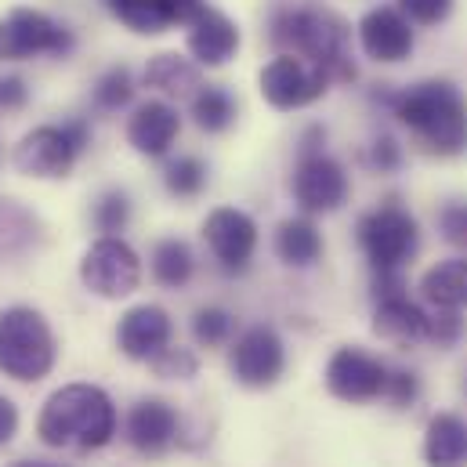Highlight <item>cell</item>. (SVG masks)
<instances>
[{"mask_svg": "<svg viewBox=\"0 0 467 467\" xmlns=\"http://www.w3.org/2000/svg\"><path fill=\"white\" fill-rule=\"evenodd\" d=\"M431 156H461L467 149V99L450 80H420L399 95H377Z\"/></svg>", "mask_w": 467, "mask_h": 467, "instance_id": "cell-1", "label": "cell"}, {"mask_svg": "<svg viewBox=\"0 0 467 467\" xmlns=\"http://www.w3.org/2000/svg\"><path fill=\"white\" fill-rule=\"evenodd\" d=\"M36 435L51 450H102L117 435V406L99 384H66L44 402Z\"/></svg>", "mask_w": 467, "mask_h": 467, "instance_id": "cell-2", "label": "cell"}, {"mask_svg": "<svg viewBox=\"0 0 467 467\" xmlns=\"http://www.w3.org/2000/svg\"><path fill=\"white\" fill-rule=\"evenodd\" d=\"M272 44L319 62L334 84L355 80V62H351V26L330 7H283L272 18Z\"/></svg>", "mask_w": 467, "mask_h": 467, "instance_id": "cell-3", "label": "cell"}, {"mask_svg": "<svg viewBox=\"0 0 467 467\" xmlns=\"http://www.w3.org/2000/svg\"><path fill=\"white\" fill-rule=\"evenodd\" d=\"M55 334L36 308L15 305L0 312V373L11 380H40L55 366Z\"/></svg>", "mask_w": 467, "mask_h": 467, "instance_id": "cell-4", "label": "cell"}, {"mask_svg": "<svg viewBox=\"0 0 467 467\" xmlns=\"http://www.w3.org/2000/svg\"><path fill=\"white\" fill-rule=\"evenodd\" d=\"M91 145V127L84 119H66V123H44L33 127L18 145H15V171L26 178H66L80 152Z\"/></svg>", "mask_w": 467, "mask_h": 467, "instance_id": "cell-5", "label": "cell"}, {"mask_svg": "<svg viewBox=\"0 0 467 467\" xmlns=\"http://www.w3.org/2000/svg\"><path fill=\"white\" fill-rule=\"evenodd\" d=\"M73 44V29L36 7H11L0 18V62H26L36 55L66 58Z\"/></svg>", "mask_w": 467, "mask_h": 467, "instance_id": "cell-6", "label": "cell"}, {"mask_svg": "<svg viewBox=\"0 0 467 467\" xmlns=\"http://www.w3.org/2000/svg\"><path fill=\"white\" fill-rule=\"evenodd\" d=\"M358 246L373 272H399L420 246V233L410 211L402 207H377L358 222Z\"/></svg>", "mask_w": 467, "mask_h": 467, "instance_id": "cell-7", "label": "cell"}, {"mask_svg": "<svg viewBox=\"0 0 467 467\" xmlns=\"http://www.w3.org/2000/svg\"><path fill=\"white\" fill-rule=\"evenodd\" d=\"M257 84H261V95H265V102H268L272 109L290 113V109H305V106L319 102V99L330 91L334 80H330V73H327L319 62L283 51L279 58H272V62L261 69Z\"/></svg>", "mask_w": 467, "mask_h": 467, "instance_id": "cell-8", "label": "cell"}, {"mask_svg": "<svg viewBox=\"0 0 467 467\" xmlns=\"http://www.w3.org/2000/svg\"><path fill=\"white\" fill-rule=\"evenodd\" d=\"M80 279H84V286L91 294H99L106 301H119V297H127V294L138 290V283H141V261H138V254L119 235H102L84 254Z\"/></svg>", "mask_w": 467, "mask_h": 467, "instance_id": "cell-9", "label": "cell"}, {"mask_svg": "<svg viewBox=\"0 0 467 467\" xmlns=\"http://www.w3.org/2000/svg\"><path fill=\"white\" fill-rule=\"evenodd\" d=\"M348 189V174L334 156H327L323 149L301 152L294 171V200L305 214H330L345 207Z\"/></svg>", "mask_w": 467, "mask_h": 467, "instance_id": "cell-10", "label": "cell"}, {"mask_svg": "<svg viewBox=\"0 0 467 467\" xmlns=\"http://www.w3.org/2000/svg\"><path fill=\"white\" fill-rule=\"evenodd\" d=\"M233 377L246 388H272L286 369V348L272 327H250L229 351Z\"/></svg>", "mask_w": 467, "mask_h": 467, "instance_id": "cell-11", "label": "cell"}, {"mask_svg": "<svg viewBox=\"0 0 467 467\" xmlns=\"http://www.w3.org/2000/svg\"><path fill=\"white\" fill-rule=\"evenodd\" d=\"M327 388L345 402L380 399L388 388V366L362 348H337L327 366Z\"/></svg>", "mask_w": 467, "mask_h": 467, "instance_id": "cell-12", "label": "cell"}, {"mask_svg": "<svg viewBox=\"0 0 467 467\" xmlns=\"http://www.w3.org/2000/svg\"><path fill=\"white\" fill-rule=\"evenodd\" d=\"M203 239L225 272H243L257 250V225L250 214L235 207H218L203 222Z\"/></svg>", "mask_w": 467, "mask_h": 467, "instance_id": "cell-13", "label": "cell"}, {"mask_svg": "<svg viewBox=\"0 0 467 467\" xmlns=\"http://www.w3.org/2000/svg\"><path fill=\"white\" fill-rule=\"evenodd\" d=\"M358 47L366 51V58L373 62H402L413 51V29L410 18L399 7H373L362 15L358 22Z\"/></svg>", "mask_w": 467, "mask_h": 467, "instance_id": "cell-14", "label": "cell"}, {"mask_svg": "<svg viewBox=\"0 0 467 467\" xmlns=\"http://www.w3.org/2000/svg\"><path fill=\"white\" fill-rule=\"evenodd\" d=\"M171 316L160 305H134L119 316L117 345L127 358L152 362L163 348H171Z\"/></svg>", "mask_w": 467, "mask_h": 467, "instance_id": "cell-15", "label": "cell"}, {"mask_svg": "<svg viewBox=\"0 0 467 467\" xmlns=\"http://www.w3.org/2000/svg\"><path fill=\"white\" fill-rule=\"evenodd\" d=\"M178 134H182L178 109L171 102H160V99L141 102L130 113V119H127V141H130V149L141 152V156H149V160L167 156L171 145L178 141Z\"/></svg>", "mask_w": 467, "mask_h": 467, "instance_id": "cell-16", "label": "cell"}, {"mask_svg": "<svg viewBox=\"0 0 467 467\" xmlns=\"http://www.w3.org/2000/svg\"><path fill=\"white\" fill-rule=\"evenodd\" d=\"M239 51V26L225 11L218 7H203L192 22H189V55L200 66H225Z\"/></svg>", "mask_w": 467, "mask_h": 467, "instance_id": "cell-17", "label": "cell"}, {"mask_svg": "<svg viewBox=\"0 0 467 467\" xmlns=\"http://www.w3.org/2000/svg\"><path fill=\"white\" fill-rule=\"evenodd\" d=\"M174 439H178V413H174L171 402H163V399H141L127 413V442L138 453L160 457Z\"/></svg>", "mask_w": 467, "mask_h": 467, "instance_id": "cell-18", "label": "cell"}, {"mask_svg": "<svg viewBox=\"0 0 467 467\" xmlns=\"http://www.w3.org/2000/svg\"><path fill=\"white\" fill-rule=\"evenodd\" d=\"M373 334L391 341V345H417L428 337V312L417 308L413 301L399 297H384L373 312Z\"/></svg>", "mask_w": 467, "mask_h": 467, "instance_id": "cell-19", "label": "cell"}, {"mask_svg": "<svg viewBox=\"0 0 467 467\" xmlns=\"http://www.w3.org/2000/svg\"><path fill=\"white\" fill-rule=\"evenodd\" d=\"M424 461L431 467H464L467 464V420L457 413L431 417L424 431Z\"/></svg>", "mask_w": 467, "mask_h": 467, "instance_id": "cell-20", "label": "cell"}, {"mask_svg": "<svg viewBox=\"0 0 467 467\" xmlns=\"http://www.w3.org/2000/svg\"><path fill=\"white\" fill-rule=\"evenodd\" d=\"M420 294L435 308H467V257H450L428 268L420 279Z\"/></svg>", "mask_w": 467, "mask_h": 467, "instance_id": "cell-21", "label": "cell"}, {"mask_svg": "<svg viewBox=\"0 0 467 467\" xmlns=\"http://www.w3.org/2000/svg\"><path fill=\"white\" fill-rule=\"evenodd\" d=\"M275 254L283 265L308 268L323 257V235L308 218H286L275 229Z\"/></svg>", "mask_w": 467, "mask_h": 467, "instance_id": "cell-22", "label": "cell"}, {"mask_svg": "<svg viewBox=\"0 0 467 467\" xmlns=\"http://www.w3.org/2000/svg\"><path fill=\"white\" fill-rule=\"evenodd\" d=\"M106 7L119 26H127L130 33H141V36H156L174 26L167 0H106Z\"/></svg>", "mask_w": 467, "mask_h": 467, "instance_id": "cell-23", "label": "cell"}, {"mask_svg": "<svg viewBox=\"0 0 467 467\" xmlns=\"http://www.w3.org/2000/svg\"><path fill=\"white\" fill-rule=\"evenodd\" d=\"M145 88L171 95V99H182L192 88H200V69L182 55H156L145 66Z\"/></svg>", "mask_w": 467, "mask_h": 467, "instance_id": "cell-24", "label": "cell"}, {"mask_svg": "<svg viewBox=\"0 0 467 467\" xmlns=\"http://www.w3.org/2000/svg\"><path fill=\"white\" fill-rule=\"evenodd\" d=\"M196 272V257L182 239H160L152 246V279L167 290H182Z\"/></svg>", "mask_w": 467, "mask_h": 467, "instance_id": "cell-25", "label": "cell"}, {"mask_svg": "<svg viewBox=\"0 0 467 467\" xmlns=\"http://www.w3.org/2000/svg\"><path fill=\"white\" fill-rule=\"evenodd\" d=\"M192 119L200 130L207 134H222L229 130L235 119V99L225 88H200L192 99Z\"/></svg>", "mask_w": 467, "mask_h": 467, "instance_id": "cell-26", "label": "cell"}, {"mask_svg": "<svg viewBox=\"0 0 467 467\" xmlns=\"http://www.w3.org/2000/svg\"><path fill=\"white\" fill-rule=\"evenodd\" d=\"M163 185L178 200H196L207 189V163L200 156H178L163 171Z\"/></svg>", "mask_w": 467, "mask_h": 467, "instance_id": "cell-27", "label": "cell"}, {"mask_svg": "<svg viewBox=\"0 0 467 467\" xmlns=\"http://www.w3.org/2000/svg\"><path fill=\"white\" fill-rule=\"evenodd\" d=\"M36 239V222L11 200H0V254H22Z\"/></svg>", "mask_w": 467, "mask_h": 467, "instance_id": "cell-28", "label": "cell"}, {"mask_svg": "<svg viewBox=\"0 0 467 467\" xmlns=\"http://www.w3.org/2000/svg\"><path fill=\"white\" fill-rule=\"evenodd\" d=\"M91 99H95V106H99L102 113H119V109L134 99L130 69H127V66H113V69H106V73L99 77V84H95Z\"/></svg>", "mask_w": 467, "mask_h": 467, "instance_id": "cell-29", "label": "cell"}, {"mask_svg": "<svg viewBox=\"0 0 467 467\" xmlns=\"http://www.w3.org/2000/svg\"><path fill=\"white\" fill-rule=\"evenodd\" d=\"M192 337H196V345H203V348H222V345H229V341H233V316H229L225 308H218V305L200 308V312L192 316Z\"/></svg>", "mask_w": 467, "mask_h": 467, "instance_id": "cell-30", "label": "cell"}, {"mask_svg": "<svg viewBox=\"0 0 467 467\" xmlns=\"http://www.w3.org/2000/svg\"><path fill=\"white\" fill-rule=\"evenodd\" d=\"M127 222H130V200H127V192H119V189L102 192L99 203H95V229L102 235H119L127 229Z\"/></svg>", "mask_w": 467, "mask_h": 467, "instance_id": "cell-31", "label": "cell"}, {"mask_svg": "<svg viewBox=\"0 0 467 467\" xmlns=\"http://www.w3.org/2000/svg\"><path fill=\"white\" fill-rule=\"evenodd\" d=\"M149 366H152V373L163 377V380H189V377H196L200 358L189 348H163Z\"/></svg>", "mask_w": 467, "mask_h": 467, "instance_id": "cell-32", "label": "cell"}, {"mask_svg": "<svg viewBox=\"0 0 467 467\" xmlns=\"http://www.w3.org/2000/svg\"><path fill=\"white\" fill-rule=\"evenodd\" d=\"M457 0H399V11L417 26H442Z\"/></svg>", "mask_w": 467, "mask_h": 467, "instance_id": "cell-33", "label": "cell"}, {"mask_svg": "<svg viewBox=\"0 0 467 467\" xmlns=\"http://www.w3.org/2000/svg\"><path fill=\"white\" fill-rule=\"evenodd\" d=\"M439 233L446 243L467 254V200H453L439 211Z\"/></svg>", "mask_w": 467, "mask_h": 467, "instance_id": "cell-34", "label": "cell"}, {"mask_svg": "<svg viewBox=\"0 0 467 467\" xmlns=\"http://www.w3.org/2000/svg\"><path fill=\"white\" fill-rule=\"evenodd\" d=\"M461 334H464V319L457 316V308H435V316H428V341L453 345Z\"/></svg>", "mask_w": 467, "mask_h": 467, "instance_id": "cell-35", "label": "cell"}, {"mask_svg": "<svg viewBox=\"0 0 467 467\" xmlns=\"http://www.w3.org/2000/svg\"><path fill=\"white\" fill-rule=\"evenodd\" d=\"M369 163H373L380 174H391V171H399V163H402V149L395 145V138L380 134V138L369 145Z\"/></svg>", "mask_w": 467, "mask_h": 467, "instance_id": "cell-36", "label": "cell"}, {"mask_svg": "<svg viewBox=\"0 0 467 467\" xmlns=\"http://www.w3.org/2000/svg\"><path fill=\"white\" fill-rule=\"evenodd\" d=\"M384 399H391L395 406H410L417 399V377L406 373V369H388V388H384Z\"/></svg>", "mask_w": 467, "mask_h": 467, "instance_id": "cell-37", "label": "cell"}, {"mask_svg": "<svg viewBox=\"0 0 467 467\" xmlns=\"http://www.w3.org/2000/svg\"><path fill=\"white\" fill-rule=\"evenodd\" d=\"M29 102V88L22 77H0V113H18Z\"/></svg>", "mask_w": 467, "mask_h": 467, "instance_id": "cell-38", "label": "cell"}, {"mask_svg": "<svg viewBox=\"0 0 467 467\" xmlns=\"http://www.w3.org/2000/svg\"><path fill=\"white\" fill-rule=\"evenodd\" d=\"M15 431H18V410L11 399L0 395V446H7L15 439Z\"/></svg>", "mask_w": 467, "mask_h": 467, "instance_id": "cell-39", "label": "cell"}, {"mask_svg": "<svg viewBox=\"0 0 467 467\" xmlns=\"http://www.w3.org/2000/svg\"><path fill=\"white\" fill-rule=\"evenodd\" d=\"M167 4H171V15H174L178 26H189L207 7V0H167Z\"/></svg>", "mask_w": 467, "mask_h": 467, "instance_id": "cell-40", "label": "cell"}, {"mask_svg": "<svg viewBox=\"0 0 467 467\" xmlns=\"http://www.w3.org/2000/svg\"><path fill=\"white\" fill-rule=\"evenodd\" d=\"M15 467H58V464H44V461H22V464Z\"/></svg>", "mask_w": 467, "mask_h": 467, "instance_id": "cell-41", "label": "cell"}]
</instances>
